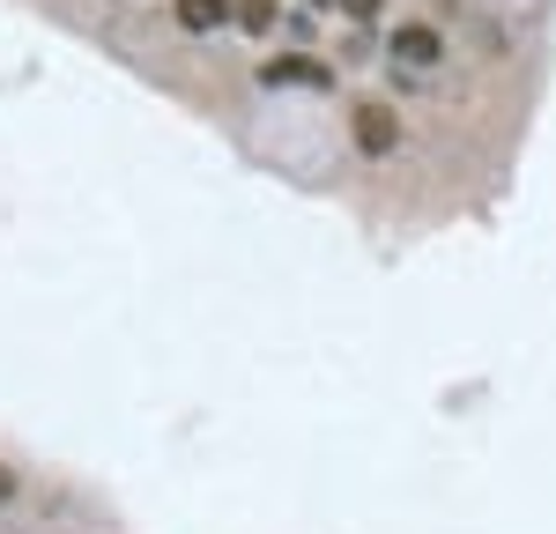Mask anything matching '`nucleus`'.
<instances>
[{"label":"nucleus","instance_id":"nucleus-1","mask_svg":"<svg viewBox=\"0 0 556 534\" xmlns=\"http://www.w3.org/2000/svg\"><path fill=\"white\" fill-rule=\"evenodd\" d=\"M260 82H267V89H282V82L334 89V67H327V60H304V52H282V60H267V67H260Z\"/></svg>","mask_w":556,"mask_h":534},{"label":"nucleus","instance_id":"nucleus-2","mask_svg":"<svg viewBox=\"0 0 556 534\" xmlns=\"http://www.w3.org/2000/svg\"><path fill=\"white\" fill-rule=\"evenodd\" d=\"M356 149H364V156H393V149H401L393 104H356Z\"/></svg>","mask_w":556,"mask_h":534},{"label":"nucleus","instance_id":"nucleus-3","mask_svg":"<svg viewBox=\"0 0 556 534\" xmlns=\"http://www.w3.org/2000/svg\"><path fill=\"white\" fill-rule=\"evenodd\" d=\"M238 15V0H178V30H223Z\"/></svg>","mask_w":556,"mask_h":534},{"label":"nucleus","instance_id":"nucleus-4","mask_svg":"<svg viewBox=\"0 0 556 534\" xmlns=\"http://www.w3.org/2000/svg\"><path fill=\"white\" fill-rule=\"evenodd\" d=\"M393 60H408V67H430V60H438V30H430V23H401V38H393Z\"/></svg>","mask_w":556,"mask_h":534},{"label":"nucleus","instance_id":"nucleus-5","mask_svg":"<svg viewBox=\"0 0 556 534\" xmlns=\"http://www.w3.org/2000/svg\"><path fill=\"white\" fill-rule=\"evenodd\" d=\"M275 15H282V0H238V23L245 30H275Z\"/></svg>","mask_w":556,"mask_h":534},{"label":"nucleus","instance_id":"nucleus-6","mask_svg":"<svg viewBox=\"0 0 556 534\" xmlns=\"http://www.w3.org/2000/svg\"><path fill=\"white\" fill-rule=\"evenodd\" d=\"M8 497H15V475H8V468H0V505H8Z\"/></svg>","mask_w":556,"mask_h":534},{"label":"nucleus","instance_id":"nucleus-7","mask_svg":"<svg viewBox=\"0 0 556 534\" xmlns=\"http://www.w3.org/2000/svg\"><path fill=\"white\" fill-rule=\"evenodd\" d=\"M371 8H379V0H349V15H371Z\"/></svg>","mask_w":556,"mask_h":534}]
</instances>
